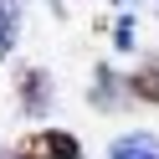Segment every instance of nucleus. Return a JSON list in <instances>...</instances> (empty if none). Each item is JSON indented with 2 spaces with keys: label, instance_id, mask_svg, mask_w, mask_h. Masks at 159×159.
Masks as SVG:
<instances>
[{
  "label": "nucleus",
  "instance_id": "f257e3e1",
  "mask_svg": "<svg viewBox=\"0 0 159 159\" xmlns=\"http://www.w3.org/2000/svg\"><path fill=\"white\" fill-rule=\"evenodd\" d=\"M57 103V87H52V72L46 67H21L16 72V108L26 118H46Z\"/></svg>",
  "mask_w": 159,
  "mask_h": 159
},
{
  "label": "nucleus",
  "instance_id": "f03ea898",
  "mask_svg": "<svg viewBox=\"0 0 159 159\" xmlns=\"http://www.w3.org/2000/svg\"><path fill=\"white\" fill-rule=\"evenodd\" d=\"M16 159H87V154L77 134H67V128H36L16 144Z\"/></svg>",
  "mask_w": 159,
  "mask_h": 159
},
{
  "label": "nucleus",
  "instance_id": "7ed1b4c3",
  "mask_svg": "<svg viewBox=\"0 0 159 159\" xmlns=\"http://www.w3.org/2000/svg\"><path fill=\"white\" fill-rule=\"evenodd\" d=\"M123 87H128V98H139V103H154L159 108V62L149 57V62H139L134 72L123 77Z\"/></svg>",
  "mask_w": 159,
  "mask_h": 159
},
{
  "label": "nucleus",
  "instance_id": "20e7f679",
  "mask_svg": "<svg viewBox=\"0 0 159 159\" xmlns=\"http://www.w3.org/2000/svg\"><path fill=\"white\" fill-rule=\"evenodd\" d=\"M118 87H123V82H118V72H113V67H98V72H93V87H87V103L108 113V108H118V98H123Z\"/></svg>",
  "mask_w": 159,
  "mask_h": 159
},
{
  "label": "nucleus",
  "instance_id": "39448f33",
  "mask_svg": "<svg viewBox=\"0 0 159 159\" xmlns=\"http://www.w3.org/2000/svg\"><path fill=\"white\" fill-rule=\"evenodd\" d=\"M108 159H159V139L154 134H123V139H113Z\"/></svg>",
  "mask_w": 159,
  "mask_h": 159
},
{
  "label": "nucleus",
  "instance_id": "423d86ee",
  "mask_svg": "<svg viewBox=\"0 0 159 159\" xmlns=\"http://www.w3.org/2000/svg\"><path fill=\"white\" fill-rule=\"evenodd\" d=\"M16 36H21V0H0V62L11 57Z\"/></svg>",
  "mask_w": 159,
  "mask_h": 159
},
{
  "label": "nucleus",
  "instance_id": "0eeeda50",
  "mask_svg": "<svg viewBox=\"0 0 159 159\" xmlns=\"http://www.w3.org/2000/svg\"><path fill=\"white\" fill-rule=\"evenodd\" d=\"M118 52H134V21H128V16H123V21H118Z\"/></svg>",
  "mask_w": 159,
  "mask_h": 159
},
{
  "label": "nucleus",
  "instance_id": "6e6552de",
  "mask_svg": "<svg viewBox=\"0 0 159 159\" xmlns=\"http://www.w3.org/2000/svg\"><path fill=\"white\" fill-rule=\"evenodd\" d=\"M0 159H11V154H0Z\"/></svg>",
  "mask_w": 159,
  "mask_h": 159
}]
</instances>
